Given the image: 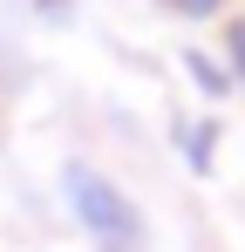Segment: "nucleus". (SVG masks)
Masks as SVG:
<instances>
[{"instance_id": "nucleus-1", "label": "nucleus", "mask_w": 245, "mask_h": 252, "mask_svg": "<svg viewBox=\"0 0 245 252\" xmlns=\"http://www.w3.org/2000/svg\"><path fill=\"white\" fill-rule=\"evenodd\" d=\"M68 191H75V218L102 239V246H136L143 239V225H136V211L122 205V191L109 177H95V170H68Z\"/></svg>"}, {"instance_id": "nucleus-2", "label": "nucleus", "mask_w": 245, "mask_h": 252, "mask_svg": "<svg viewBox=\"0 0 245 252\" xmlns=\"http://www.w3.org/2000/svg\"><path fill=\"white\" fill-rule=\"evenodd\" d=\"M184 7H191V14H211V7H218V0H184Z\"/></svg>"}, {"instance_id": "nucleus-3", "label": "nucleus", "mask_w": 245, "mask_h": 252, "mask_svg": "<svg viewBox=\"0 0 245 252\" xmlns=\"http://www.w3.org/2000/svg\"><path fill=\"white\" fill-rule=\"evenodd\" d=\"M232 55H239V68H245V34H239V41H232Z\"/></svg>"}]
</instances>
